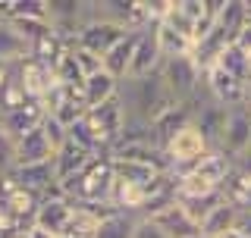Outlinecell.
<instances>
[{
    "label": "cell",
    "instance_id": "8992f818",
    "mask_svg": "<svg viewBox=\"0 0 251 238\" xmlns=\"http://www.w3.org/2000/svg\"><path fill=\"white\" fill-rule=\"evenodd\" d=\"M220 154H226L229 160H242L251 150V100L226 110V125L223 138H220Z\"/></svg>",
    "mask_w": 251,
    "mask_h": 238
},
{
    "label": "cell",
    "instance_id": "8fae6325",
    "mask_svg": "<svg viewBox=\"0 0 251 238\" xmlns=\"http://www.w3.org/2000/svg\"><path fill=\"white\" fill-rule=\"evenodd\" d=\"M44 116H47V113H44L41 100H25L22 107H16V110H6V113H0V125L6 129V135H10L13 141H19L22 135H28V132L41 129Z\"/></svg>",
    "mask_w": 251,
    "mask_h": 238
},
{
    "label": "cell",
    "instance_id": "ba28073f",
    "mask_svg": "<svg viewBox=\"0 0 251 238\" xmlns=\"http://www.w3.org/2000/svg\"><path fill=\"white\" fill-rule=\"evenodd\" d=\"M129 35V28H123L120 22H110V19H88L78 31L75 44L85 47V50L98 53V57H104V53L113 47L116 41H123V38Z\"/></svg>",
    "mask_w": 251,
    "mask_h": 238
},
{
    "label": "cell",
    "instance_id": "ffe728a7",
    "mask_svg": "<svg viewBox=\"0 0 251 238\" xmlns=\"http://www.w3.org/2000/svg\"><path fill=\"white\" fill-rule=\"evenodd\" d=\"M173 201H176L179 207H182L188 216H192L195 223L201 226L204 219H207L210 213H214L220 204H223V194H220V191H210V194H176Z\"/></svg>",
    "mask_w": 251,
    "mask_h": 238
},
{
    "label": "cell",
    "instance_id": "f1b7e54d",
    "mask_svg": "<svg viewBox=\"0 0 251 238\" xmlns=\"http://www.w3.org/2000/svg\"><path fill=\"white\" fill-rule=\"evenodd\" d=\"M16 166V141L6 135V129L0 125V176H6Z\"/></svg>",
    "mask_w": 251,
    "mask_h": 238
},
{
    "label": "cell",
    "instance_id": "83f0119b",
    "mask_svg": "<svg viewBox=\"0 0 251 238\" xmlns=\"http://www.w3.org/2000/svg\"><path fill=\"white\" fill-rule=\"evenodd\" d=\"M41 132L47 135V141H50L53 154H57V150H60V147L69 141V129H66V125H60L53 116H44V122H41Z\"/></svg>",
    "mask_w": 251,
    "mask_h": 238
},
{
    "label": "cell",
    "instance_id": "5bb4252c",
    "mask_svg": "<svg viewBox=\"0 0 251 238\" xmlns=\"http://www.w3.org/2000/svg\"><path fill=\"white\" fill-rule=\"evenodd\" d=\"M151 219L163 229V232H167V238H201V226L195 223V219L188 216L176 201L167 204L163 210H157Z\"/></svg>",
    "mask_w": 251,
    "mask_h": 238
},
{
    "label": "cell",
    "instance_id": "d4e9b609",
    "mask_svg": "<svg viewBox=\"0 0 251 238\" xmlns=\"http://www.w3.org/2000/svg\"><path fill=\"white\" fill-rule=\"evenodd\" d=\"M135 219L138 216H132V213H113V216H107L104 223H100V229H98L94 238H132Z\"/></svg>",
    "mask_w": 251,
    "mask_h": 238
},
{
    "label": "cell",
    "instance_id": "30bf717a",
    "mask_svg": "<svg viewBox=\"0 0 251 238\" xmlns=\"http://www.w3.org/2000/svg\"><path fill=\"white\" fill-rule=\"evenodd\" d=\"M163 66V53H160V41H157V25L141 28L138 31V44L132 53V66H129V78H145L160 72Z\"/></svg>",
    "mask_w": 251,
    "mask_h": 238
},
{
    "label": "cell",
    "instance_id": "7402d4cb",
    "mask_svg": "<svg viewBox=\"0 0 251 238\" xmlns=\"http://www.w3.org/2000/svg\"><path fill=\"white\" fill-rule=\"evenodd\" d=\"M239 216H242V213L223 201V204H220V207L201 223V238H220V235H226L229 229L239 226Z\"/></svg>",
    "mask_w": 251,
    "mask_h": 238
},
{
    "label": "cell",
    "instance_id": "2e32d148",
    "mask_svg": "<svg viewBox=\"0 0 251 238\" xmlns=\"http://www.w3.org/2000/svg\"><path fill=\"white\" fill-rule=\"evenodd\" d=\"M50 160H53V147H50V141H47V135L41 129L22 135L16 141V166H38V163H50Z\"/></svg>",
    "mask_w": 251,
    "mask_h": 238
},
{
    "label": "cell",
    "instance_id": "484cf974",
    "mask_svg": "<svg viewBox=\"0 0 251 238\" xmlns=\"http://www.w3.org/2000/svg\"><path fill=\"white\" fill-rule=\"evenodd\" d=\"M69 57H73L75 69H78V72H82V78H88V75H98V72H104V57H98V53L85 50V47H78V44H69Z\"/></svg>",
    "mask_w": 251,
    "mask_h": 238
},
{
    "label": "cell",
    "instance_id": "7c38bea8",
    "mask_svg": "<svg viewBox=\"0 0 251 238\" xmlns=\"http://www.w3.org/2000/svg\"><path fill=\"white\" fill-rule=\"evenodd\" d=\"M10 176L13 185H19V188H25V191L31 194H47L53 185H60L57 182V169H53V160L50 163H38V166H16V169L6 172Z\"/></svg>",
    "mask_w": 251,
    "mask_h": 238
},
{
    "label": "cell",
    "instance_id": "e0dca14e",
    "mask_svg": "<svg viewBox=\"0 0 251 238\" xmlns=\"http://www.w3.org/2000/svg\"><path fill=\"white\" fill-rule=\"evenodd\" d=\"M135 44H138V31H129L123 41H116V44L104 53V72H110L116 82H126V78H129V66H132Z\"/></svg>",
    "mask_w": 251,
    "mask_h": 238
},
{
    "label": "cell",
    "instance_id": "4fadbf2b",
    "mask_svg": "<svg viewBox=\"0 0 251 238\" xmlns=\"http://www.w3.org/2000/svg\"><path fill=\"white\" fill-rule=\"evenodd\" d=\"M69 219H73V201L69 197H44L38 204V213H35V223L31 226H38V229H44V232L60 238L66 232Z\"/></svg>",
    "mask_w": 251,
    "mask_h": 238
},
{
    "label": "cell",
    "instance_id": "1f68e13d",
    "mask_svg": "<svg viewBox=\"0 0 251 238\" xmlns=\"http://www.w3.org/2000/svg\"><path fill=\"white\" fill-rule=\"evenodd\" d=\"M235 229H239L245 238H251V213H242V216H239V226H235Z\"/></svg>",
    "mask_w": 251,
    "mask_h": 238
},
{
    "label": "cell",
    "instance_id": "52a82bcc",
    "mask_svg": "<svg viewBox=\"0 0 251 238\" xmlns=\"http://www.w3.org/2000/svg\"><path fill=\"white\" fill-rule=\"evenodd\" d=\"M204 88H207L210 100H217V104L226 107V110H232L239 104H248V82L232 78L220 66H210L207 72H204Z\"/></svg>",
    "mask_w": 251,
    "mask_h": 238
},
{
    "label": "cell",
    "instance_id": "836d02e7",
    "mask_svg": "<svg viewBox=\"0 0 251 238\" xmlns=\"http://www.w3.org/2000/svg\"><path fill=\"white\" fill-rule=\"evenodd\" d=\"M220 238H245V235H242L239 229H229V232H226V235H220Z\"/></svg>",
    "mask_w": 251,
    "mask_h": 238
},
{
    "label": "cell",
    "instance_id": "d6a6232c",
    "mask_svg": "<svg viewBox=\"0 0 251 238\" xmlns=\"http://www.w3.org/2000/svg\"><path fill=\"white\" fill-rule=\"evenodd\" d=\"M25 238H57V235L44 232V229H38V226H28V229H25Z\"/></svg>",
    "mask_w": 251,
    "mask_h": 238
},
{
    "label": "cell",
    "instance_id": "ac0fdd59",
    "mask_svg": "<svg viewBox=\"0 0 251 238\" xmlns=\"http://www.w3.org/2000/svg\"><path fill=\"white\" fill-rule=\"evenodd\" d=\"M94 160V154H88V150L75 147L73 141H66L57 154H53V169H57V182L63 185V182H69L73 176H78V172L85 169Z\"/></svg>",
    "mask_w": 251,
    "mask_h": 238
},
{
    "label": "cell",
    "instance_id": "5b68a950",
    "mask_svg": "<svg viewBox=\"0 0 251 238\" xmlns=\"http://www.w3.org/2000/svg\"><path fill=\"white\" fill-rule=\"evenodd\" d=\"M207 141L195 125H185L182 132H176L173 138L163 144V160H167V172H182L192 163H198L207 154Z\"/></svg>",
    "mask_w": 251,
    "mask_h": 238
},
{
    "label": "cell",
    "instance_id": "7a4b0ae2",
    "mask_svg": "<svg viewBox=\"0 0 251 238\" xmlns=\"http://www.w3.org/2000/svg\"><path fill=\"white\" fill-rule=\"evenodd\" d=\"M60 188L66 191V197L73 204H110V194H113V163H110V154L94 157L78 176L63 182Z\"/></svg>",
    "mask_w": 251,
    "mask_h": 238
},
{
    "label": "cell",
    "instance_id": "4316f807",
    "mask_svg": "<svg viewBox=\"0 0 251 238\" xmlns=\"http://www.w3.org/2000/svg\"><path fill=\"white\" fill-rule=\"evenodd\" d=\"M160 25H167V28H173L176 35H182V38H188V41L195 44V22L188 19V16L179 10V0H170V10H167V16H163V22Z\"/></svg>",
    "mask_w": 251,
    "mask_h": 238
},
{
    "label": "cell",
    "instance_id": "d6986e66",
    "mask_svg": "<svg viewBox=\"0 0 251 238\" xmlns=\"http://www.w3.org/2000/svg\"><path fill=\"white\" fill-rule=\"evenodd\" d=\"M120 94V82H116L110 72H98V75H88L82 82V97H85V107L94 110L107 100H113Z\"/></svg>",
    "mask_w": 251,
    "mask_h": 238
},
{
    "label": "cell",
    "instance_id": "603a6c76",
    "mask_svg": "<svg viewBox=\"0 0 251 238\" xmlns=\"http://www.w3.org/2000/svg\"><path fill=\"white\" fill-rule=\"evenodd\" d=\"M217 66L223 69V72H229L232 78H242V82H248V75H251V66H248V53L242 50L239 44H229V47H226V50L220 53Z\"/></svg>",
    "mask_w": 251,
    "mask_h": 238
},
{
    "label": "cell",
    "instance_id": "9a60e30c",
    "mask_svg": "<svg viewBox=\"0 0 251 238\" xmlns=\"http://www.w3.org/2000/svg\"><path fill=\"white\" fill-rule=\"evenodd\" d=\"M220 194H223V201L229 204V207H235L239 213H251V172L245 166L235 163L229 169V176H226V182L220 185Z\"/></svg>",
    "mask_w": 251,
    "mask_h": 238
},
{
    "label": "cell",
    "instance_id": "cb8c5ba5",
    "mask_svg": "<svg viewBox=\"0 0 251 238\" xmlns=\"http://www.w3.org/2000/svg\"><path fill=\"white\" fill-rule=\"evenodd\" d=\"M157 41H160V53H163V60H170V57H185V53H192V41L182 35H176L173 28L167 25H157Z\"/></svg>",
    "mask_w": 251,
    "mask_h": 238
},
{
    "label": "cell",
    "instance_id": "44dd1931",
    "mask_svg": "<svg viewBox=\"0 0 251 238\" xmlns=\"http://www.w3.org/2000/svg\"><path fill=\"white\" fill-rule=\"evenodd\" d=\"M31 53V44L16 31L10 22H0V63H22Z\"/></svg>",
    "mask_w": 251,
    "mask_h": 238
},
{
    "label": "cell",
    "instance_id": "9c48e42d",
    "mask_svg": "<svg viewBox=\"0 0 251 238\" xmlns=\"http://www.w3.org/2000/svg\"><path fill=\"white\" fill-rule=\"evenodd\" d=\"M16 78H19L22 91H25L28 100H44L50 88L57 85V75H53L50 66H44L41 60L25 57L22 63H16Z\"/></svg>",
    "mask_w": 251,
    "mask_h": 238
},
{
    "label": "cell",
    "instance_id": "f546056e",
    "mask_svg": "<svg viewBox=\"0 0 251 238\" xmlns=\"http://www.w3.org/2000/svg\"><path fill=\"white\" fill-rule=\"evenodd\" d=\"M132 238H167V232H163L151 216H141V219H135V226H132Z\"/></svg>",
    "mask_w": 251,
    "mask_h": 238
},
{
    "label": "cell",
    "instance_id": "6da1fadb",
    "mask_svg": "<svg viewBox=\"0 0 251 238\" xmlns=\"http://www.w3.org/2000/svg\"><path fill=\"white\" fill-rule=\"evenodd\" d=\"M120 100H123L126 119L148 122V125H151L157 116H163L170 107H176V100H173V94L167 91L160 72L145 75V78H126V82H120Z\"/></svg>",
    "mask_w": 251,
    "mask_h": 238
},
{
    "label": "cell",
    "instance_id": "3957f363",
    "mask_svg": "<svg viewBox=\"0 0 251 238\" xmlns=\"http://www.w3.org/2000/svg\"><path fill=\"white\" fill-rule=\"evenodd\" d=\"M160 78H163V85H167V91L173 94L176 104H192L195 94H198L201 85H204V72L198 69V63H195L192 53L163 60Z\"/></svg>",
    "mask_w": 251,
    "mask_h": 238
},
{
    "label": "cell",
    "instance_id": "277c9868",
    "mask_svg": "<svg viewBox=\"0 0 251 238\" xmlns=\"http://www.w3.org/2000/svg\"><path fill=\"white\" fill-rule=\"evenodd\" d=\"M85 122H88V129H91V138H94V144H98V150L100 154H110V150L120 144L123 125H126V110H123L120 94H116L113 100H107V104L88 110V113H85Z\"/></svg>",
    "mask_w": 251,
    "mask_h": 238
},
{
    "label": "cell",
    "instance_id": "d590c367",
    "mask_svg": "<svg viewBox=\"0 0 251 238\" xmlns=\"http://www.w3.org/2000/svg\"><path fill=\"white\" fill-rule=\"evenodd\" d=\"M248 66H251V53H248Z\"/></svg>",
    "mask_w": 251,
    "mask_h": 238
},
{
    "label": "cell",
    "instance_id": "e575fe53",
    "mask_svg": "<svg viewBox=\"0 0 251 238\" xmlns=\"http://www.w3.org/2000/svg\"><path fill=\"white\" fill-rule=\"evenodd\" d=\"M248 100H251V75H248Z\"/></svg>",
    "mask_w": 251,
    "mask_h": 238
},
{
    "label": "cell",
    "instance_id": "4dcf8cb0",
    "mask_svg": "<svg viewBox=\"0 0 251 238\" xmlns=\"http://www.w3.org/2000/svg\"><path fill=\"white\" fill-rule=\"evenodd\" d=\"M13 75H16V66H13V63H0V97H3L6 88H10Z\"/></svg>",
    "mask_w": 251,
    "mask_h": 238
}]
</instances>
